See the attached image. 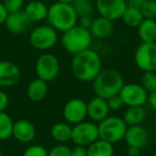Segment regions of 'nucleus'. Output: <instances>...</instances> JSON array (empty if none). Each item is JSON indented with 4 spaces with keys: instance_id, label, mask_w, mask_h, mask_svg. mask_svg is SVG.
Returning a JSON list of instances; mask_svg holds the SVG:
<instances>
[{
    "instance_id": "f257e3e1",
    "label": "nucleus",
    "mask_w": 156,
    "mask_h": 156,
    "mask_svg": "<svg viewBox=\"0 0 156 156\" xmlns=\"http://www.w3.org/2000/svg\"><path fill=\"white\" fill-rule=\"evenodd\" d=\"M71 69L77 80L81 83H92L102 71V59L95 50L86 49L74 55Z\"/></svg>"
},
{
    "instance_id": "f03ea898",
    "label": "nucleus",
    "mask_w": 156,
    "mask_h": 156,
    "mask_svg": "<svg viewBox=\"0 0 156 156\" xmlns=\"http://www.w3.org/2000/svg\"><path fill=\"white\" fill-rule=\"evenodd\" d=\"M92 85L96 96L108 100L120 93L124 86V78L117 69H106L100 72L92 81Z\"/></svg>"
},
{
    "instance_id": "7ed1b4c3",
    "label": "nucleus",
    "mask_w": 156,
    "mask_h": 156,
    "mask_svg": "<svg viewBox=\"0 0 156 156\" xmlns=\"http://www.w3.org/2000/svg\"><path fill=\"white\" fill-rule=\"evenodd\" d=\"M46 20L48 25L56 29L58 32H65L77 25L78 15L71 3L56 1L48 7Z\"/></svg>"
},
{
    "instance_id": "20e7f679",
    "label": "nucleus",
    "mask_w": 156,
    "mask_h": 156,
    "mask_svg": "<svg viewBox=\"0 0 156 156\" xmlns=\"http://www.w3.org/2000/svg\"><path fill=\"white\" fill-rule=\"evenodd\" d=\"M92 40L93 37L89 29L76 25L65 32H62L61 44L69 54L76 55L86 49H89L91 47Z\"/></svg>"
},
{
    "instance_id": "39448f33",
    "label": "nucleus",
    "mask_w": 156,
    "mask_h": 156,
    "mask_svg": "<svg viewBox=\"0 0 156 156\" xmlns=\"http://www.w3.org/2000/svg\"><path fill=\"white\" fill-rule=\"evenodd\" d=\"M98 127L100 139L115 144L124 139L128 126L123 120V118L108 115L106 119L98 123Z\"/></svg>"
},
{
    "instance_id": "423d86ee",
    "label": "nucleus",
    "mask_w": 156,
    "mask_h": 156,
    "mask_svg": "<svg viewBox=\"0 0 156 156\" xmlns=\"http://www.w3.org/2000/svg\"><path fill=\"white\" fill-rule=\"evenodd\" d=\"M58 31L48 24L35 27L29 35L31 46L41 51H46L54 48L58 43Z\"/></svg>"
},
{
    "instance_id": "0eeeda50",
    "label": "nucleus",
    "mask_w": 156,
    "mask_h": 156,
    "mask_svg": "<svg viewBox=\"0 0 156 156\" xmlns=\"http://www.w3.org/2000/svg\"><path fill=\"white\" fill-rule=\"evenodd\" d=\"M60 61L55 55L46 52L37 58L35 62V73L37 78L46 83L54 81L60 73Z\"/></svg>"
},
{
    "instance_id": "6e6552de",
    "label": "nucleus",
    "mask_w": 156,
    "mask_h": 156,
    "mask_svg": "<svg viewBox=\"0 0 156 156\" xmlns=\"http://www.w3.org/2000/svg\"><path fill=\"white\" fill-rule=\"evenodd\" d=\"M134 61L142 72H156V42L138 45L134 54Z\"/></svg>"
},
{
    "instance_id": "1a4fd4ad",
    "label": "nucleus",
    "mask_w": 156,
    "mask_h": 156,
    "mask_svg": "<svg viewBox=\"0 0 156 156\" xmlns=\"http://www.w3.org/2000/svg\"><path fill=\"white\" fill-rule=\"evenodd\" d=\"M100 138L98 124L92 121H83L73 125L72 139L75 144L88 147Z\"/></svg>"
},
{
    "instance_id": "9d476101",
    "label": "nucleus",
    "mask_w": 156,
    "mask_h": 156,
    "mask_svg": "<svg viewBox=\"0 0 156 156\" xmlns=\"http://www.w3.org/2000/svg\"><path fill=\"white\" fill-rule=\"evenodd\" d=\"M123 104L127 107L143 106L147 103L149 93L140 83H124L119 93Z\"/></svg>"
},
{
    "instance_id": "9b49d317",
    "label": "nucleus",
    "mask_w": 156,
    "mask_h": 156,
    "mask_svg": "<svg viewBox=\"0 0 156 156\" xmlns=\"http://www.w3.org/2000/svg\"><path fill=\"white\" fill-rule=\"evenodd\" d=\"M62 113L65 122H67L71 125L80 123V122L85 121L86 118L88 117L87 102L79 98H71L65 103Z\"/></svg>"
},
{
    "instance_id": "f8f14e48",
    "label": "nucleus",
    "mask_w": 156,
    "mask_h": 156,
    "mask_svg": "<svg viewBox=\"0 0 156 156\" xmlns=\"http://www.w3.org/2000/svg\"><path fill=\"white\" fill-rule=\"evenodd\" d=\"M126 8V0H95V9L100 16L111 22L121 20Z\"/></svg>"
},
{
    "instance_id": "ddd939ff",
    "label": "nucleus",
    "mask_w": 156,
    "mask_h": 156,
    "mask_svg": "<svg viewBox=\"0 0 156 156\" xmlns=\"http://www.w3.org/2000/svg\"><path fill=\"white\" fill-rule=\"evenodd\" d=\"M22 78L18 65L9 60L0 61V87L10 88L17 85Z\"/></svg>"
},
{
    "instance_id": "4468645a",
    "label": "nucleus",
    "mask_w": 156,
    "mask_h": 156,
    "mask_svg": "<svg viewBox=\"0 0 156 156\" xmlns=\"http://www.w3.org/2000/svg\"><path fill=\"white\" fill-rule=\"evenodd\" d=\"M37 136V128L34 124L26 119L14 121L12 137L20 143H30Z\"/></svg>"
},
{
    "instance_id": "2eb2a0df",
    "label": "nucleus",
    "mask_w": 156,
    "mask_h": 156,
    "mask_svg": "<svg viewBox=\"0 0 156 156\" xmlns=\"http://www.w3.org/2000/svg\"><path fill=\"white\" fill-rule=\"evenodd\" d=\"M110 109L107 104V100L100 96H94L87 103L88 118L94 123H100L109 115Z\"/></svg>"
},
{
    "instance_id": "dca6fc26",
    "label": "nucleus",
    "mask_w": 156,
    "mask_h": 156,
    "mask_svg": "<svg viewBox=\"0 0 156 156\" xmlns=\"http://www.w3.org/2000/svg\"><path fill=\"white\" fill-rule=\"evenodd\" d=\"M149 133L141 125L128 126L124 136V141L127 147H135L140 150L149 144Z\"/></svg>"
},
{
    "instance_id": "f3484780",
    "label": "nucleus",
    "mask_w": 156,
    "mask_h": 156,
    "mask_svg": "<svg viewBox=\"0 0 156 156\" xmlns=\"http://www.w3.org/2000/svg\"><path fill=\"white\" fill-rule=\"evenodd\" d=\"M31 20L28 18L24 10L14 13H9L5 20V26L8 31L13 34H23L30 27Z\"/></svg>"
},
{
    "instance_id": "a211bd4d",
    "label": "nucleus",
    "mask_w": 156,
    "mask_h": 156,
    "mask_svg": "<svg viewBox=\"0 0 156 156\" xmlns=\"http://www.w3.org/2000/svg\"><path fill=\"white\" fill-rule=\"evenodd\" d=\"M24 12L31 23H40L47 18L48 7L41 0H31L24 7Z\"/></svg>"
},
{
    "instance_id": "6ab92c4d",
    "label": "nucleus",
    "mask_w": 156,
    "mask_h": 156,
    "mask_svg": "<svg viewBox=\"0 0 156 156\" xmlns=\"http://www.w3.org/2000/svg\"><path fill=\"white\" fill-rule=\"evenodd\" d=\"M113 22L107 20L102 16H98L95 20H93L92 25L90 27V32L92 37L98 40H104L108 37L113 31Z\"/></svg>"
},
{
    "instance_id": "aec40b11",
    "label": "nucleus",
    "mask_w": 156,
    "mask_h": 156,
    "mask_svg": "<svg viewBox=\"0 0 156 156\" xmlns=\"http://www.w3.org/2000/svg\"><path fill=\"white\" fill-rule=\"evenodd\" d=\"M48 92V83L42 80L41 78H35L27 87V96L32 102H41L46 98Z\"/></svg>"
},
{
    "instance_id": "412c9836",
    "label": "nucleus",
    "mask_w": 156,
    "mask_h": 156,
    "mask_svg": "<svg viewBox=\"0 0 156 156\" xmlns=\"http://www.w3.org/2000/svg\"><path fill=\"white\" fill-rule=\"evenodd\" d=\"M73 126L67 122H56L50 127V136L56 142L66 143L72 139Z\"/></svg>"
},
{
    "instance_id": "4be33fe9",
    "label": "nucleus",
    "mask_w": 156,
    "mask_h": 156,
    "mask_svg": "<svg viewBox=\"0 0 156 156\" xmlns=\"http://www.w3.org/2000/svg\"><path fill=\"white\" fill-rule=\"evenodd\" d=\"M115 147L108 141L98 138L96 141L87 147V156H113Z\"/></svg>"
},
{
    "instance_id": "5701e85b",
    "label": "nucleus",
    "mask_w": 156,
    "mask_h": 156,
    "mask_svg": "<svg viewBox=\"0 0 156 156\" xmlns=\"http://www.w3.org/2000/svg\"><path fill=\"white\" fill-rule=\"evenodd\" d=\"M138 37H140L141 42L144 43H152L156 42V20L144 18L140 23L138 27Z\"/></svg>"
},
{
    "instance_id": "b1692460",
    "label": "nucleus",
    "mask_w": 156,
    "mask_h": 156,
    "mask_svg": "<svg viewBox=\"0 0 156 156\" xmlns=\"http://www.w3.org/2000/svg\"><path fill=\"white\" fill-rule=\"evenodd\" d=\"M145 117H147V113L143 106H132L127 107V109L125 110L123 120L127 124V126L141 125Z\"/></svg>"
},
{
    "instance_id": "393cba45",
    "label": "nucleus",
    "mask_w": 156,
    "mask_h": 156,
    "mask_svg": "<svg viewBox=\"0 0 156 156\" xmlns=\"http://www.w3.org/2000/svg\"><path fill=\"white\" fill-rule=\"evenodd\" d=\"M121 20H123V23L126 26L130 27V28H137L144 18H143V15L141 13L140 9L134 7H128L127 5L123 15H122Z\"/></svg>"
},
{
    "instance_id": "a878e982",
    "label": "nucleus",
    "mask_w": 156,
    "mask_h": 156,
    "mask_svg": "<svg viewBox=\"0 0 156 156\" xmlns=\"http://www.w3.org/2000/svg\"><path fill=\"white\" fill-rule=\"evenodd\" d=\"M14 121L5 111L0 112V140H7L13 134Z\"/></svg>"
},
{
    "instance_id": "bb28decb",
    "label": "nucleus",
    "mask_w": 156,
    "mask_h": 156,
    "mask_svg": "<svg viewBox=\"0 0 156 156\" xmlns=\"http://www.w3.org/2000/svg\"><path fill=\"white\" fill-rule=\"evenodd\" d=\"M72 5L77 13L78 17L91 16L94 12V9H95V3L92 0H74Z\"/></svg>"
},
{
    "instance_id": "cd10ccee",
    "label": "nucleus",
    "mask_w": 156,
    "mask_h": 156,
    "mask_svg": "<svg viewBox=\"0 0 156 156\" xmlns=\"http://www.w3.org/2000/svg\"><path fill=\"white\" fill-rule=\"evenodd\" d=\"M141 86L147 93L156 90V72H143L141 76Z\"/></svg>"
},
{
    "instance_id": "c85d7f7f",
    "label": "nucleus",
    "mask_w": 156,
    "mask_h": 156,
    "mask_svg": "<svg viewBox=\"0 0 156 156\" xmlns=\"http://www.w3.org/2000/svg\"><path fill=\"white\" fill-rule=\"evenodd\" d=\"M143 18L156 20V1L155 0H145L140 8Z\"/></svg>"
},
{
    "instance_id": "c756f323",
    "label": "nucleus",
    "mask_w": 156,
    "mask_h": 156,
    "mask_svg": "<svg viewBox=\"0 0 156 156\" xmlns=\"http://www.w3.org/2000/svg\"><path fill=\"white\" fill-rule=\"evenodd\" d=\"M48 156H72V147L65 143H58L48 151Z\"/></svg>"
},
{
    "instance_id": "7c9ffc66",
    "label": "nucleus",
    "mask_w": 156,
    "mask_h": 156,
    "mask_svg": "<svg viewBox=\"0 0 156 156\" xmlns=\"http://www.w3.org/2000/svg\"><path fill=\"white\" fill-rule=\"evenodd\" d=\"M23 156H48V151L41 144H31L24 151Z\"/></svg>"
},
{
    "instance_id": "2f4dec72",
    "label": "nucleus",
    "mask_w": 156,
    "mask_h": 156,
    "mask_svg": "<svg viewBox=\"0 0 156 156\" xmlns=\"http://www.w3.org/2000/svg\"><path fill=\"white\" fill-rule=\"evenodd\" d=\"M2 3L9 13L22 11L25 7V0H3Z\"/></svg>"
},
{
    "instance_id": "473e14b6",
    "label": "nucleus",
    "mask_w": 156,
    "mask_h": 156,
    "mask_svg": "<svg viewBox=\"0 0 156 156\" xmlns=\"http://www.w3.org/2000/svg\"><path fill=\"white\" fill-rule=\"evenodd\" d=\"M107 104H108V107H109V109H110V111L111 110L117 111V110H119V109H121L122 106H124L123 101L120 98L119 94L108 98V100H107Z\"/></svg>"
},
{
    "instance_id": "72a5a7b5",
    "label": "nucleus",
    "mask_w": 156,
    "mask_h": 156,
    "mask_svg": "<svg viewBox=\"0 0 156 156\" xmlns=\"http://www.w3.org/2000/svg\"><path fill=\"white\" fill-rule=\"evenodd\" d=\"M10 105V98L5 91L0 90V112L5 111Z\"/></svg>"
},
{
    "instance_id": "f704fd0d",
    "label": "nucleus",
    "mask_w": 156,
    "mask_h": 156,
    "mask_svg": "<svg viewBox=\"0 0 156 156\" xmlns=\"http://www.w3.org/2000/svg\"><path fill=\"white\" fill-rule=\"evenodd\" d=\"M92 22L93 20L91 18V16H80V17H78V23L77 25H79L80 27L86 29H90L92 25Z\"/></svg>"
},
{
    "instance_id": "c9c22d12",
    "label": "nucleus",
    "mask_w": 156,
    "mask_h": 156,
    "mask_svg": "<svg viewBox=\"0 0 156 156\" xmlns=\"http://www.w3.org/2000/svg\"><path fill=\"white\" fill-rule=\"evenodd\" d=\"M72 156H87V147L75 144L72 147Z\"/></svg>"
},
{
    "instance_id": "e433bc0d",
    "label": "nucleus",
    "mask_w": 156,
    "mask_h": 156,
    "mask_svg": "<svg viewBox=\"0 0 156 156\" xmlns=\"http://www.w3.org/2000/svg\"><path fill=\"white\" fill-rule=\"evenodd\" d=\"M147 104L150 105L152 109L154 111H156V90L151 93H149V96H147Z\"/></svg>"
},
{
    "instance_id": "4c0bfd02",
    "label": "nucleus",
    "mask_w": 156,
    "mask_h": 156,
    "mask_svg": "<svg viewBox=\"0 0 156 156\" xmlns=\"http://www.w3.org/2000/svg\"><path fill=\"white\" fill-rule=\"evenodd\" d=\"M8 15H9V12L7 11V9H5V7L3 5V3L0 2V25L5 24Z\"/></svg>"
},
{
    "instance_id": "58836bf2",
    "label": "nucleus",
    "mask_w": 156,
    "mask_h": 156,
    "mask_svg": "<svg viewBox=\"0 0 156 156\" xmlns=\"http://www.w3.org/2000/svg\"><path fill=\"white\" fill-rule=\"evenodd\" d=\"M145 0H126L128 7H134V8H138L140 9L142 3L144 2Z\"/></svg>"
},
{
    "instance_id": "ea45409f",
    "label": "nucleus",
    "mask_w": 156,
    "mask_h": 156,
    "mask_svg": "<svg viewBox=\"0 0 156 156\" xmlns=\"http://www.w3.org/2000/svg\"><path fill=\"white\" fill-rule=\"evenodd\" d=\"M126 154H127V156H139L140 155V149L135 147H128Z\"/></svg>"
},
{
    "instance_id": "a19ab883",
    "label": "nucleus",
    "mask_w": 156,
    "mask_h": 156,
    "mask_svg": "<svg viewBox=\"0 0 156 156\" xmlns=\"http://www.w3.org/2000/svg\"><path fill=\"white\" fill-rule=\"evenodd\" d=\"M57 1H59V2H64V3H73L74 0H57Z\"/></svg>"
},
{
    "instance_id": "79ce46f5",
    "label": "nucleus",
    "mask_w": 156,
    "mask_h": 156,
    "mask_svg": "<svg viewBox=\"0 0 156 156\" xmlns=\"http://www.w3.org/2000/svg\"><path fill=\"white\" fill-rule=\"evenodd\" d=\"M0 156H3V153H2V151H1V149H0Z\"/></svg>"
},
{
    "instance_id": "37998d69",
    "label": "nucleus",
    "mask_w": 156,
    "mask_h": 156,
    "mask_svg": "<svg viewBox=\"0 0 156 156\" xmlns=\"http://www.w3.org/2000/svg\"><path fill=\"white\" fill-rule=\"evenodd\" d=\"M152 156H156V153H155V154H153V155H152Z\"/></svg>"
},
{
    "instance_id": "c03bdc74",
    "label": "nucleus",
    "mask_w": 156,
    "mask_h": 156,
    "mask_svg": "<svg viewBox=\"0 0 156 156\" xmlns=\"http://www.w3.org/2000/svg\"><path fill=\"white\" fill-rule=\"evenodd\" d=\"M139 156H143V155H141V154H140V155H139Z\"/></svg>"
},
{
    "instance_id": "a18cd8bd",
    "label": "nucleus",
    "mask_w": 156,
    "mask_h": 156,
    "mask_svg": "<svg viewBox=\"0 0 156 156\" xmlns=\"http://www.w3.org/2000/svg\"><path fill=\"white\" fill-rule=\"evenodd\" d=\"M155 1H156V0H155Z\"/></svg>"
}]
</instances>
